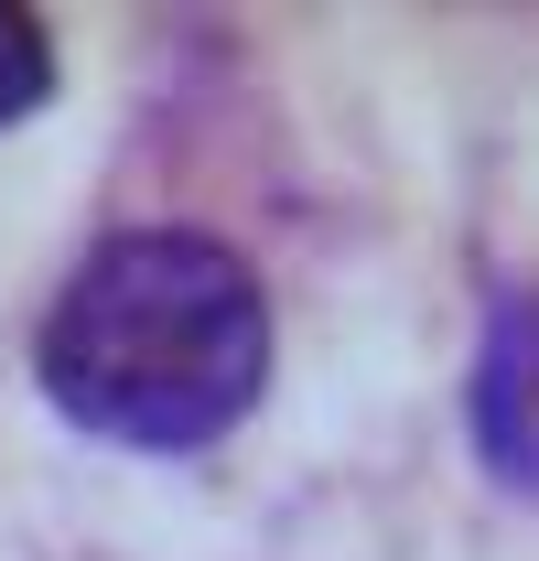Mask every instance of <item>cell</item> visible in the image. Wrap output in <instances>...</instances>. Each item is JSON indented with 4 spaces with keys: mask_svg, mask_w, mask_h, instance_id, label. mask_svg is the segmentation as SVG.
Returning a JSON list of instances; mask_svg holds the SVG:
<instances>
[{
    "mask_svg": "<svg viewBox=\"0 0 539 561\" xmlns=\"http://www.w3.org/2000/svg\"><path fill=\"white\" fill-rule=\"evenodd\" d=\"M474 454L518 496H539V291L496 302V324H485V356H474Z\"/></svg>",
    "mask_w": 539,
    "mask_h": 561,
    "instance_id": "2",
    "label": "cell"
},
{
    "mask_svg": "<svg viewBox=\"0 0 539 561\" xmlns=\"http://www.w3.org/2000/svg\"><path fill=\"white\" fill-rule=\"evenodd\" d=\"M44 87H55V55H44V22L0 0V130H11V119H33V108H44Z\"/></svg>",
    "mask_w": 539,
    "mask_h": 561,
    "instance_id": "3",
    "label": "cell"
},
{
    "mask_svg": "<svg viewBox=\"0 0 539 561\" xmlns=\"http://www.w3.org/2000/svg\"><path fill=\"white\" fill-rule=\"evenodd\" d=\"M44 389L76 432L195 454L260 411L270 378V302L260 271L205 227H130L98 238L44 313Z\"/></svg>",
    "mask_w": 539,
    "mask_h": 561,
    "instance_id": "1",
    "label": "cell"
}]
</instances>
